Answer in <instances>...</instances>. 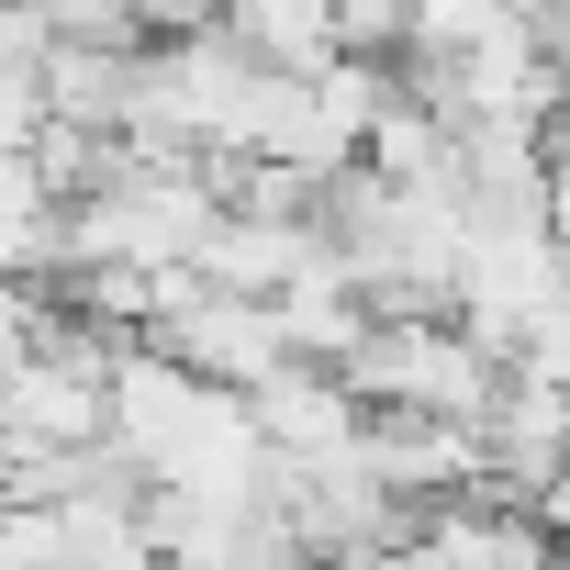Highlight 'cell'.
<instances>
[{
    "instance_id": "obj_1",
    "label": "cell",
    "mask_w": 570,
    "mask_h": 570,
    "mask_svg": "<svg viewBox=\"0 0 570 570\" xmlns=\"http://www.w3.org/2000/svg\"><path fill=\"white\" fill-rule=\"evenodd\" d=\"M246 425H257V448L268 459H292V470H336V459H358V436H370V414H358V392L336 381V370H279L268 392H246Z\"/></svg>"
},
{
    "instance_id": "obj_2",
    "label": "cell",
    "mask_w": 570,
    "mask_h": 570,
    "mask_svg": "<svg viewBox=\"0 0 570 570\" xmlns=\"http://www.w3.org/2000/svg\"><path fill=\"white\" fill-rule=\"evenodd\" d=\"M537 157H548V168H570V101H559V112L537 124Z\"/></svg>"
},
{
    "instance_id": "obj_3",
    "label": "cell",
    "mask_w": 570,
    "mask_h": 570,
    "mask_svg": "<svg viewBox=\"0 0 570 570\" xmlns=\"http://www.w3.org/2000/svg\"><path fill=\"white\" fill-rule=\"evenodd\" d=\"M537 57H548V68H570V12H537Z\"/></svg>"
}]
</instances>
